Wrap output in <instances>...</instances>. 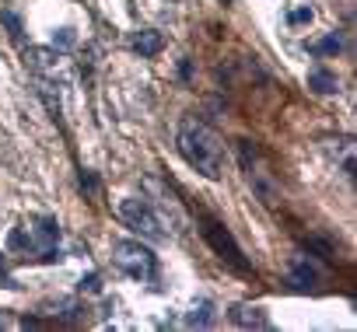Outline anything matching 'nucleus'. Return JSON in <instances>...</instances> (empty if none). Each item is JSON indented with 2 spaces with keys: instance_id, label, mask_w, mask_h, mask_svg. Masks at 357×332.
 <instances>
[{
  "instance_id": "423d86ee",
  "label": "nucleus",
  "mask_w": 357,
  "mask_h": 332,
  "mask_svg": "<svg viewBox=\"0 0 357 332\" xmlns=\"http://www.w3.org/2000/svg\"><path fill=\"white\" fill-rule=\"evenodd\" d=\"M29 67L36 70L39 81H50V84H67V60L60 53H50V49H29L25 53Z\"/></svg>"
},
{
  "instance_id": "f257e3e1",
  "label": "nucleus",
  "mask_w": 357,
  "mask_h": 332,
  "mask_svg": "<svg viewBox=\"0 0 357 332\" xmlns=\"http://www.w3.org/2000/svg\"><path fill=\"white\" fill-rule=\"evenodd\" d=\"M175 147L183 154V161L190 168H197L204 179L218 182L225 175V147L218 140V133L211 126H204L200 119H183L175 133Z\"/></svg>"
},
{
  "instance_id": "4468645a",
  "label": "nucleus",
  "mask_w": 357,
  "mask_h": 332,
  "mask_svg": "<svg viewBox=\"0 0 357 332\" xmlns=\"http://www.w3.org/2000/svg\"><path fill=\"white\" fill-rule=\"evenodd\" d=\"M77 42V32L70 29V25H63V29H56L53 32V46H60V49H70Z\"/></svg>"
},
{
  "instance_id": "9b49d317",
  "label": "nucleus",
  "mask_w": 357,
  "mask_h": 332,
  "mask_svg": "<svg viewBox=\"0 0 357 332\" xmlns=\"http://www.w3.org/2000/svg\"><path fill=\"white\" fill-rule=\"evenodd\" d=\"M214 322V304L211 301H200V304H193L190 308V315H186V325H211Z\"/></svg>"
},
{
  "instance_id": "20e7f679",
  "label": "nucleus",
  "mask_w": 357,
  "mask_h": 332,
  "mask_svg": "<svg viewBox=\"0 0 357 332\" xmlns=\"http://www.w3.org/2000/svg\"><path fill=\"white\" fill-rule=\"evenodd\" d=\"M116 214H119V221H123L126 228L140 231L144 238H154V242H158V238H168L161 214H158L147 200H140V196H126V200H119Z\"/></svg>"
},
{
  "instance_id": "6e6552de",
  "label": "nucleus",
  "mask_w": 357,
  "mask_h": 332,
  "mask_svg": "<svg viewBox=\"0 0 357 332\" xmlns=\"http://www.w3.org/2000/svg\"><path fill=\"white\" fill-rule=\"evenodd\" d=\"M231 322L235 325H245V329H266L270 325V318H266V311L259 304H238L231 311Z\"/></svg>"
},
{
  "instance_id": "f8f14e48",
  "label": "nucleus",
  "mask_w": 357,
  "mask_h": 332,
  "mask_svg": "<svg viewBox=\"0 0 357 332\" xmlns=\"http://www.w3.org/2000/svg\"><path fill=\"white\" fill-rule=\"evenodd\" d=\"M312 18H315V11H312L308 4H294V8H287V25H291V29L312 25Z\"/></svg>"
},
{
  "instance_id": "f03ea898",
  "label": "nucleus",
  "mask_w": 357,
  "mask_h": 332,
  "mask_svg": "<svg viewBox=\"0 0 357 332\" xmlns=\"http://www.w3.org/2000/svg\"><path fill=\"white\" fill-rule=\"evenodd\" d=\"M11 248H22L43 262H56L60 259V224L56 217H32L29 224H22L11 235Z\"/></svg>"
},
{
  "instance_id": "0eeeda50",
  "label": "nucleus",
  "mask_w": 357,
  "mask_h": 332,
  "mask_svg": "<svg viewBox=\"0 0 357 332\" xmlns=\"http://www.w3.org/2000/svg\"><path fill=\"white\" fill-rule=\"evenodd\" d=\"M287 283H291L294 290H308V287L319 283V269H315L308 259H294L291 269H287Z\"/></svg>"
},
{
  "instance_id": "dca6fc26",
  "label": "nucleus",
  "mask_w": 357,
  "mask_h": 332,
  "mask_svg": "<svg viewBox=\"0 0 357 332\" xmlns=\"http://www.w3.org/2000/svg\"><path fill=\"white\" fill-rule=\"evenodd\" d=\"M4 22H8V29H11V35H15V39H22V22H18V18H15L11 11H4Z\"/></svg>"
},
{
  "instance_id": "ddd939ff",
  "label": "nucleus",
  "mask_w": 357,
  "mask_h": 332,
  "mask_svg": "<svg viewBox=\"0 0 357 332\" xmlns=\"http://www.w3.org/2000/svg\"><path fill=\"white\" fill-rule=\"evenodd\" d=\"M340 49H343V39H340L336 32H329L326 39L312 42V53H315V56H329V53H340Z\"/></svg>"
},
{
  "instance_id": "1a4fd4ad",
  "label": "nucleus",
  "mask_w": 357,
  "mask_h": 332,
  "mask_svg": "<svg viewBox=\"0 0 357 332\" xmlns=\"http://www.w3.org/2000/svg\"><path fill=\"white\" fill-rule=\"evenodd\" d=\"M130 46H133V53H140V56H154V53H161L165 35L154 32V29H144V32H137V35L130 39Z\"/></svg>"
},
{
  "instance_id": "2eb2a0df",
  "label": "nucleus",
  "mask_w": 357,
  "mask_h": 332,
  "mask_svg": "<svg viewBox=\"0 0 357 332\" xmlns=\"http://www.w3.org/2000/svg\"><path fill=\"white\" fill-rule=\"evenodd\" d=\"M81 290H88V294H98V290H102V276H98V273H88V276H81Z\"/></svg>"
},
{
  "instance_id": "a211bd4d",
  "label": "nucleus",
  "mask_w": 357,
  "mask_h": 332,
  "mask_svg": "<svg viewBox=\"0 0 357 332\" xmlns=\"http://www.w3.org/2000/svg\"><path fill=\"white\" fill-rule=\"evenodd\" d=\"M0 325H4V322H0Z\"/></svg>"
},
{
  "instance_id": "7ed1b4c3",
  "label": "nucleus",
  "mask_w": 357,
  "mask_h": 332,
  "mask_svg": "<svg viewBox=\"0 0 357 332\" xmlns=\"http://www.w3.org/2000/svg\"><path fill=\"white\" fill-rule=\"evenodd\" d=\"M112 262H116L119 273H126L130 280H140V283L154 280V273H158V255L140 242H116L112 245Z\"/></svg>"
},
{
  "instance_id": "39448f33",
  "label": "nucleus",
  "mask_w": 357,
  "mask_h": 332,
  "mask_svg": "<svg viewBox=\"0 0 357 332\" xmlns=\"http://www.w3.org/2000/svg\"><path fill=\"white\" fill-rule=\"evenodd\" d=\"M204 238L211 242V248H214L228 266H235L238 273H249V262H245V255H242L238 242L231 238V231H228L225 224H218V221H204Z\"/></svg>"
},
{
  "instance_id": "9d476101",
  "label": "nucleus",
  "mask_w": 357,
  "mask_h": 332,
  "mask_svg": "<svg viewBox=\"0 0 357 332\" xmlns=\"http://www.w3.org/2000/svg\"><path fill=\"white\" fill-rule=\"evenodd\" d=\"M308 88H312L315 95H336V91H340V81H336L333 70H322V67H319V70L308 74Z\"/></svg>"
},
{
  "instance_id": "f3484780",
  "label": "nucleus",
  "mask_w": 357,
  "mask_h": 332,
  "mask_svg": "<svg viewBox=\"0 0 357 332\" xmlns=\"http://www.w3.org/2000/svg\"><path fill=\"white\" fill-rule=\"evenodd\" d=\"M81 186H84L88 193H95V186H98V182H95V175H81Z\"/></svg>"
}]
</instances>
